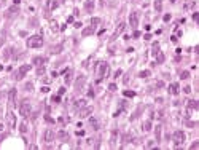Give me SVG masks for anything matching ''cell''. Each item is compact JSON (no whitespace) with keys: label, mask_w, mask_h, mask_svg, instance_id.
<instances>
[{"label":"cell","mask_w":199,"mask_h":150,"mask_svg":"<svg viewBox=\"0 0 199 150\" xmlns=\"http://www.w3.org/2000/svg\"><path fill=\"white\" fill-rule=\"evenodd\" d=\"M107 72H108V65H107V62H105V61H100V62L97 64V67H96V81L100 83L102 78L105 77Z\"/></svg>","instance_id":"cell-1"},{"label":"cell","mask_w":199,"mask_h":150,"mask_svg":"<svg viewBox=\"0 0 199 150\" xmlns=\"http://www.w3.org/2000/svg\"><path fill=\"white\" fill-rule=\"evenodd\" d=\"M32 69V65L30 64H26V65H21V67L19 69H18L16 72H14V74H13V78L16 80V81H19V80H22L24 78V75H26L27 74V72L29 70H30Z\"/></svg>","instance_id":"cell-2"},{"label":"cell","mask_w":199,"mask_h":150,"mask_svg":"<svg viewBox=\"0 0 199 150\" xmlns=\"http://www.w3.org/2000/svg\"><path fill=\"white\" fill-rule=\"evenodd\" d=\"M27 46L29 48H40L43 46V37L40 35H32V37L27 38Z\"/></svg>","instance_id":"cell-3"},{"label":"cell","mask_w":199,"mask_h":150,"mask_svg":"<svg viewBox=\"0 0 199 150\" xmlns=\"http://www.w3.org/2000/svg\"><path fill=\"white\" fill-rule=\"evenodd\" d=\"M30 110H32V105H30V102H29L27 99H24L22 102L19 104V113L24 117V118H27L29 115H30Z\"/></svg>","instance_id":"cell-4"},{"label":"cell","mask_w":199,"mask_h":150,"mask_svg":"<svg viewBox=\"0 0 199 150\" xmlns=\"http://www.w3.org/2000/svg\"><path fill=\"white\" fill-rule=\"evenodd\" d=\"M185 139H186V136H185V133L183 131H175V133L172 134V142H174V145L175 147H178V145H182V144L185 142Z\"/></svg>","instance_id":"cell-5"},{"label":"cell","mask_w":199,"mask_h":150,"mask_svg":"<svg viewBox=\"0 0 199 150\" xmlns=\"http://www.w3.org/2000/svg\"><path fill=\"white\" fill-rule=\"evenodd\" d=\"M124 29H126V22H124V21H119V22L116 24V29H115V32H113V35H112V38H110V40H112V42H113V40H116L119 35L124 32Z\"/></svg>","instance_id":"cell-6"},{"label":"cell","mask_w":199,"mask_h":150,"mask_svg":"<svg viewBox=\"0 0 199 150\" xmlns=\"http://www.w3.org/2000/svg\"><path fill=\"white\" fill-rule=\"evenodd\" d=\"M16 98H18L16 88H11L10 91H8V102H10V107H16Z\"/></svg>","instance_id":"cell-7"},{"label":"cell","mask_w":199,"mask_h":150,"mask_svg":"<svg viewBox=\"0 0 199 150\" xmlns=\"http://www.w3.org/2000/svg\"><path fill=\"white\" fill-rule=\"evenodd\" d=\"M54 139H56V133H54L53 129H46L45 134H43V141L50 144V142H53Z\"/></svg>","instance_id":"cell-8"},{"label":"cell","mask_w":199,"mask_h":150,"mask_svg":"<svg viewBox=\"0 0 199 150\" xmlns=\"http://www.w3.org/2000/svg\"><path fill=\"white\" fill-rule=\"evenodd\" d=\"M84 83H86V77L80 75V77L76 78V81H75V91H81L83 86H84Z\"/></svg>","instance_id":"cell-9"},{"label":"cell","mask_w":199,"mask_h":150,"mask_svg":"<svg viewBox=\"0 0 199 150\" xmlns=\"http://www.w3.org/2000/svg\"><path fill=\"white\" fill-rule=\"evenodd\" d=\"M7 125H8V128H16V117L13 115V112L7 113Z\"/></svg>","instance_id":"cell-10"},{"label":"cell","mask_w":199,"mask_h":150,"mask_svg":"<svg viewBox=\"0 0 199 150\" xmlns=\"http://www.w3.org/2000/svg\"><path fill=\"white\" fill-rule=\"evenodd\" d=\"M129 24L134 27V31H135V27L139 26V15L135 13V11H132V13H131V16H129Z\"/></svg>","instance_id":"cell-11"},{"label":"cell","mask_w":199,"mask_h":150,"mask_svg":"<svg viewBox=\"0 0 199 150\" xmlns=\"http://www.w3.org/2000/svg\"><path fill=\"white\" fill-rule=\"evenodd\" d=\"M116 141H118V129L115 128V129L112 131V136H110V147L112 148L116 147Z\"/></svg>","instance_id":"cell-12"},{"label":"cell","mask_w":199,"mask_h":150,"mask_svg":"<svg viewBox=\"0 0 199 150\" xmlns=\"http://www.w3.org/2000/svg\"><path fill=\"white\" fill-rule=\"evenodd\" d=\"M18 13H19V7H18V5H13V7H10V8H8V11H7V18H13V16H16Z\"/></svg>","instance_id":"cell-13"},{"label":"cell","mask_w":199,"mask_h":150,"mask_svg":"<svg viewBox=\"0 0 199 150\" xmlns=\"http://www.w3.org/2000/svg\"><path fill=\"white\" fill-rule=\"evenodd\" d=\"M169 94H174V96H177L178 94V91H180V86H178V83H171L169 85Z\"/></svg>","instance_id":"cell-14"},{"label":"cell","mask_w":199,"mask_h":150,"mask_svg":"<svg viewBox=\"0 0 199 150\" xmlns=\"http://www.w3.org/2000/svg\"><path fill=\"white\" fill-rule=\"evenodd\" d=\"M91 112H93V107H86V105H84L83 109L78 112V117H80V118H84V117H88Z\"/></svg>","instance_id":"cell-15"},{"label":"cell","mask_w":199,"mask_h":150,"mask_svg":"<svg viewBox=\"0 0 199 150\" xmlns=\"http://www.w3.org/2000/svg\"><path fill=\"white\" fill-rule=\"evenodd\" d=\"M32 64L37 65V67H38V65H45V64H46V58H43V56H35L34 61H32Z\"/></svg>","instance_id":"cell-16"},{"label":"cell","mask_w":199,"mask_h":150,"mask_svg":"<svg viewBox=\"0 0 199 150\" xmlns=\"http://www.w3.org/2000/svg\"><path fill=\"white\" fill-rule=\"evenodd\" d=\"M72 75H73V69L65 70V85H70L72 83Z\"/></svg>","instance_id":"cell-17"},{"label":"cell","mask_w":199,"mask_h":150,"mask_svg":"<svg viewBox=\"0 0 199 150\" xmlns=\"http://www.w3.org/2000/svg\"><path fill=\"white\" fill-rule=\"evenodd\" d=\"M94 31H96V27H94V26H89V27H86V29H83L81 35H83V37H88V35H93Z\"/></svg>","instance_id":"cell-18"},{"label":"cell","mask_w":199,"mask_h":150,"mask_svg":"<svg viewBox=\"0 0 199 150\" xmlns=\"http://www.w3.org/2000/svg\"><path fill=\"white\" fill-rule=\"evenodd\" d=\"M84 10H86L88 13H93V10H94V0H88V2L84 3Z\"/></svg>","instance_id":"cell-19"},{"label":"cell","mask_w":199,"mask_h":150,"mask_svg":"<svg viewBox=\"0 0 199 150\" xmlns=\"http://www.w3.org/2000/svg\"><path fill=\"white\" fill-rule=\"evenodd\" d=\"M161 131H162L161 125H158V126L155 128V136H156V142H161Z\"/></svg>","instance_id":"cell-20"},{"label":"cell","mask_w":199,"mask_h":150,"mask_svg":"<svg viewBox=\"0 0 199 150\" xmlns=\"http://www.w3.org/2000/svg\"><path fill=\"white\" fill-rule=\"evenodd\" d=\"M89 125L93 126V129H99V121H97V120H96L94 117L89 118Z\"/></svg>","instance_id":"cell-21"},{"label":"cell","mask_w":199,"mask_h":150,"mask_svg":"<svg viewBox=\"0 0 199 150\" xmlns=\"http://www.w3.org/2000/svg\"><path fill=\"white\" fill-rule=\"evenodd\" d=\"M56 136H57V137H59V139H61V141H64V142L69 139V134L65 133V131H59V133H57Z\"/></svg>","instance_id":"cell-22"},{"label":"cell","mask_w":199,"mask_h":150,"mask_svg":"<svg viewBox=\"0 0 199 150\" xmlns=\"http://www.w3.org/2000/svg\"><path fill=\"white\" fill-rule=\"evenodd\" d=\"M142 129L145 131V133H148L150 129H151V120H147L145 123H143V126H142Z\"/></svg>","instance_id":"cell-23"},{"label":"cell","mask_w":199,"mask_h":150,"mask_svg":"<svg viewBox=\"0 0 199 150\" xmlns=\"http://www.w3.org/2000/svg\"><path fill=\"white\" fill-rule=\"evenodd\" d=\"M186 105L190 107V109H197L199 107V104L196 102V101H193V99H190V101H186Z\"/></svg>","instance_id":"cell-24"},{"label":"cell","mask_w":199,"mask_h":150,"mask_svg":"<svg viewBox=\"0 0 199 150\" xmlns=\"http://www.w3.org/2000/svg\"><path fill=\"white\" fill-rule=\"evenodd\" d=\"M164 59H166V56L162 54V53H158V54H156V64H162Z\"/></svg>","instance_id":"cell-25"},{"label":"cell","mask_w":199,"mask_h":150,"mask_svg":"<svg viewBox=\"0 0 199 150\" xmlns=\"http://www.w3.org/2000/svg\"><path fill=\"white\" fill-rule=\"evenodd\" d=\"M158 53H159V43H158V42H155V43H153V51H151V54L156 56Z\"/></svg>","instance_id":"cell-26"},{"label":"cell","mask_w":199,"mask_h":150,"mask_svg":"<svg viewBox=\"0 0 199 150\" xmlns=\"http://www.w3.org/2000/svg\"><path fill=\"white\" fill-rule=\"evenodd\" d=\"M84 105H86V101H84V99H80V101H76V102H75V109H80V107H84Z\"/></svg>","instance_id":"cell-27"},{"label":"cell","mask_w":199,"mask_h":150,"mask_svg":"<svg viewBox=\"0 0 199 150\" xmlns=\"http://www.w3.org/2000/svg\"><path fill=\"white\" fill-rule=\"evenodd\" d=\"M150 75H151V72H150V70H142L140 74H139V77H140V78H148Z\"/></svg>","instance_id":"cell-28"},{"label":"cell","mask_w":199,"mask_h":150,"mask_svg":"<svg viewBox=\"0 0 199 150\" xmlns=\"http://www.w3.org/2000/svg\"><path fill=\"white\" fill-rule=\"evenodd\" d=\"M155 10L156 11H161L162 10V2H161V0H155Z\"/></svg>","instance_id":"cell-29"},{"label":"cell","mask_w":199,"mask_h":150,"mask_svg":"<svg viewBox=\"0 0 199 150\" xmlns=\"http://www.w3.org/2000/svg\"><path fill=\"white\" fill-rule=\"evenodd\" d=\"M11 51H13V48H7V50H5V53H3V59H5V61L11 56Z\"/></svg>","instance_id":"cell-30"},{"label":"cell","mask_w":199,"mask_h":150,"mask_svg":"<svg viewBox=\"0 0 199 150\" xmlns=\"http://www.w3.org/2000/svg\"><path fill=\"white\" fill-rule=\"evenodd\" d=\"M19 131H21L22 134H26V133H27V123H26V121H22V123H21V126H19Z\"/></svg>","instance_id":"cell-31"},{"label":"cell","mask_w":199,"mask_h":150,"mask_svg":"<svg viewBox=\"0 0 199 150\" xmlns=\"http://www.w3.org/2000/svg\"><path fill=\"white\" fill-rule=\"evenodd\" d=\"M180 78H182V80H188L190 78V72L188 70H183L182 74H180Z\"/></svg>","instance_id":"cell-32"},{"label":"cell","mask_w":199,"mask_h":150,"mask_svg":"<svg viewBox=\"0 0 199 150\" xmlns=\"http://www.w3.org/2000/svg\"><path fill=\"white\" fill-rule=\"evenodd\" d=\"M128 142H132V136L131 134H124L123 136V144H128Z\"/></svg>","instance_id":"cell-33"},{"label":"cell","mask_w":199,"mask_h":150,"mask_svg":"<svg viewBox=\"0 0 199 150\" xmlns=\"http://www.w3.org/2000/svg\"><path fill=\"white\" fill-rule=\"evenodd\" d=\"M46 72V69H45V65H38V69H37V75H43Z\"/></svg>","instance_id":"cell-34"},{"label":"cell","mask_w":199,"mask_h":150,"mask_svg":"<svg viewBox=\"0 0 199 150\" xmlns=\"http://www.w3.org/2000/svg\"><path fill=\"white\" fill-rule=\"evenodd\" d=\"M51 101H53L54 104H59V102H61V96H59V94H54L53 98H51Z\"/></svg>","instance_id":"cell-35"},{"label":"cell","mask_w":199,"mask_h":150,"mask_svg":"<svg viewBox=\"0 0 199 150\" xmlns=\"http://www.w3.org/2000/svg\"><path fill=\"white\" fill-rule=\"evenodd\" d=\"M97 24H100V19H99V18H93V19H91V26H97Z\"/></svg>","instance_id":"cell-36"},{"label":"cell","mask_w":199,"mask_h":150,"mask_svg":"<svg viewBox=\"0 0 199 150\" xmlns=\"http://www.w3.org/2000/svg\"><path fill=\"white\" fill-rule=\"evenodd\" d=\"M123 94L126 96V98H134V96H135V93H134V91H124Z\"/></svg>","instance_id":"cell-37"},{"label":"cell","mask_w":199,"mask_h":150,"mask_svg":"<svg viewBox=\"0 0 199 150\" xmlns=\"http://www.w3.org/2000/svg\"><path fill=\"white\" fill-rule=\"evenodd\" d=\"M32 88H34V83H32V81L26 83V89H27V91H32Z\"/></svg>","instance_id":"cell-38"},{"label":"cell","mask_w":199,"mask_h":150,"mask_svg":"<svg viewBox=\"0 0 199 150\" xmlns=\"http://www.w3.org/2000/svg\"><path fill=\"white\" fill-rule=\"evenodd\" d=\"M45 121H46V123H54V120H53L50 115H45Z\"/></svg>","instance_id":"cell-39"},{"label":"cell","mask_w":199,"mask_h":150,"mask_svg":"<svg viewBox=\"0 0 199 150\" xmlns=\"http://www.w3.org/2000/svg\"><path fill=\"white\" fill-rule=\"evenodd\" d=\"M171 18H172V16L167 13V15H164V16H162V19H164V22H167V21H171Z\"/></svg>","instance_id":"cell-40"},{"label":"cell","mask_w":199,"mask_h":150,"mask_svg":"<svg viewBox=\"0 0 199 150\" xmlns=\"http://www.w3.org/2000/svg\"><path fill=\"white\" fill-rule=\"evenodd\" d=\"M121 74H123V70H121V69L116 70V72H115V78H119V77H121Z\"/></svg>","instance_id":"cell-41"},{"label":"cell","mask_w":199,"mask_h":150,"mask_svg":"<svg viewBox=\"0 0 199 150\" xmlns=\"http://www.w3.org/2000/svg\"><path fill=\"white\" fill-rule=\"evenodd\" d=\"M140 32H139V31H134V34H132V37H134V38H139V37H140Z\"/></svg>","instance_id":"cell-42"},{"label":"cell","mask_w":199,"mask_h":150,"mask_svg":"<svg viewBox=\"0 0 199 150\" xmlns=\"http://www.w3.org/2000/svg\"><path fill=\"white\" fill-rule=\"evenodd\" d=\"M197 147H199V141H196V142H193L190 148H197Z\"/></svg>","instance_id":"cell-43"},{"label":"cell","mask_w":199,"mask_h":150,"mask_svg":"<svg viewBox=\"0 0 199 150\" xmlns=\"http://www.w3.org/2000/svg\"><path fill=\"white\" fill-rule=\"evenodd\" d=\"M162 86H164V81H156V88H162Z\"/></svg>","instance_id":"cell-44"},{"label":"cell","mask_w":199,"mask_h":150,"mask_svg":"<svg viewBox=\"0 0 199 150\" xmlns=\"http://www.w3.org/2000/svg\"><path fill=\"white\" fill-rule=\"evenodd\" d=\"M108 89H110V91H115V89H116V85H115V83H112V85L108 86Z\"/></svg>","instance_id":"cell-45"},{"label":"cell","mask_w":199,"mask_h":150,"mask_svg":"<svg viewBox=\"0 0 199 150\" xmlns=\"http://www.w3.org/2000/svg\"><path fill=\"white\" fill-rule=\"evenodd\" d=\"M88 96H89V98H94V91H93V88H89V91H88Z\"/></svg>","instance_id":"cell-46"},{"label":"cell","mask_w":199,"mask_h":150,"mask_svg":"<svg viewBox=\"0 0 199 150\" xmlns=\"http://www.w3.org/2000/svg\"><path fill=\"white\" fill-rule=\"evenodd\" d=\"M183 91H185L186 94H188V93H191V86H185V88H183Z\"/></svg>","instance_id":"cell-47"},{"label":"cell","mask_w":199,"mask_h":150,"mask_svg":"<svg viewBox=\"0 0 199 150\" xmlns=\"http://www.w3.org/2000/svg\"><path fill=\"white\" fill-rule=\"evenodd\" d=\"M48 91H50V88H48V86H41V93H48Z\"/></svg>","instance_id":"cell-48"},{"label":"cell","mask_w":199,"mask_h":150,"mask_svg":"<svg viewBox=\"0 0 199 150\" xmlns=\"http://www.w3.org/2000/svg\"><path fill=\"white\" fill-rule=\"evenodd\" d=\"M64 93H65V88H59V93H57V94H59V96H62Z\"/></svg>","instance_id":"cell-49"},{"label":"cell","mask_w":199,"mask_h":150,"mask_svg":"<svg viewBox=\"0 0 199 150\" xmlns=\"http://www.w3.org/2000/svg\"><path fill=\"white\" fill-rule=\"evenodd\" d=\"M171 40H172V43H177V40H178V38L175 37V35H172V37H171Z\"/></svg>","instance_id":"cell-50"},{"label":"cell","mask_w":199,"mask_h":150,"mask_svg":"<svg viewBox=\"0 0 199 150\" xmlns=\"http://www.w3.org/2000/svg\"><path fill=\"white\" fill-rule=\"evenodd\" d=\"M76 136L80 137V136H84V131H76Z\"/></svg>","instance_id":"cell-51"},{"label":"cell","mask_w":199,"mask_h":150,"mask_svg":"<svg viewBox=\"0 0 199 150\" xmlns=\"http://www.w3.org/2000/svg\"><path fill=\"white\" fill-rule=\"evenodd\" d=\"M197 18H199V15H197V13H193V19L197 21Z\"/></svg>","instance_id":"cell-52"},{"label":"cell","mask_w":199,"mask_h":150,"mask_svg":"<svg viewBox=\"0 0 199 150\" xmlns=\"http://www.w3.org/2000/svg\"><path fill=\"white\" fill-rule=\"evenodd\" d=\"M5 137H7V134H5V133H3V134H0V142H2V141L5 139Z\"/></svg>","instance_id":"cell-53"},{"label":"cell","mask_w":199,"mask_h":150,"mask_svg":"<svg viewBox=\"0 0 199 150\" xmlns=\"http://www.w3.org/2000/svg\"><path fill=\"white\" fill-rule=\"evenodd\" d=\"M81 26H83V24H81V22H75V27H76V29H80Z\"/></svg>","instance_id":"cell-54"},{"label":"cell","mask_w":199,"mask_h":150,"mask_svg":"<svg viewBox=\"0 0 199 150\" xmlns=\"http://www.w3.org/2000/svg\"><path fill=\"white\" fill-rule=\"evenodd\" d=\"M171 2H172V3H174V2H175V0H171Z\"/></svg>","instance_id":"cell-55"},{"label":"cell","mask_w":199,"mask_h":150,"mask_svg":"<svg viewBox=\"0 0 199 150\" xmlns=\"http://www.w3.org/2000/svg\"><path fill=\"white\" fill-rule=\"evenodd\" d=\"M0 7H2V2H0Z\"/></svg>","instance_id":"cell-56"}]
</instances>
